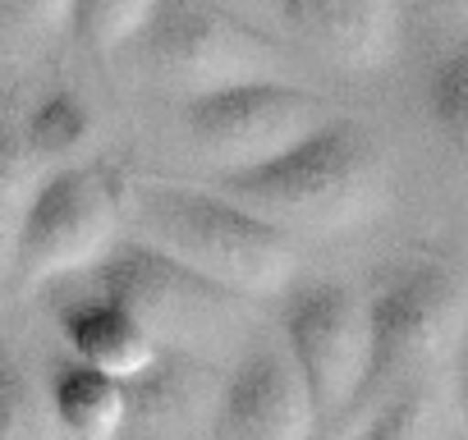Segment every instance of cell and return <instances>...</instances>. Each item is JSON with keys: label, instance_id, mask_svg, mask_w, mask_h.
I'll use <instances>...</instances> for the list:
<instances>
[{"label": "cell", "instance_id": "6da1fadb", "mask_svg": "<svg viewBox=\"0 0 468 440\" xmlns=\"http://www.w3.org/2000/svg\"><path fill=\"white\" fill-rule=\"evenodd\" d=\"M129 220L138 225V239L253 303L285 294L299 271L294 235L225 188L143 179L129 188Z\"/></svg>", "mask_w": 468, "mask_h": 440}, {"label": "cell", "instance_id": "7a4b0ae2", "mask_svg": "<svg viewBox=\"0 0 468 440\" xmlns=\"http://www.w3.org/2000/svg\"><path fill=\"white\" fill-rule=\"evenodd\" d=\"M216 188L239 197L290 235H345L381 211L386 165L367 129L331 115L299 147L258 170L220 174Z\"/></svg>", "mask_w": 468, "mask_h": 440}, {"label": "cell", "instance_id": "3957f363", "mask_svg": "<svg viewBox=\"0 0 468 440\" xmlns=\"http://www.w3.org/2000/svg\"><path fill=\"white\" fill-rule=\"evenodd\" d=\"M88 289L124 303L147 321L161 349H184L193 358H220L244 335V308L253 299L229 294L225 285L207 280L202 271L184 267L165 248L147 239H120L92 271L79 276Z\"/></svg>", "mask_w": 468, "mask_h": 440}, {"label": "cell", "instance_id": "277c9868", "mask_svg": "<svg viewBox=\"0 0 468 440\" xmlns=\"http://www.w3.org/2000/svg\"><path fill=\"white\" fill-rule=\"evenodd\" d=\"M129 215V188L106 165H60L28 202L5 239V276L15 289H42L92 271Z\"/></svg>", "mask_w": 468, "mask_h": 440}, {"label": "cell", "instance_id": "5b68a950", "mask_svg": "<svg viewBox=\"0 0 468 440\" xmlns=\"http://www.w3.org/2000/svg\"><path fill=\"white\" fill-rule=\"evenodd\" d=\"M133 51L156 83L184 97L281 79L285 69V51L220 0H161Z\"/></svg>", "mask_w": 468, "mask_h": 440}, {"label": "cell", "instance_id": "8992f818", "mask_svg": "<svg viewBox=\"0 0 468 440\" xmlns=\"http://www.w3.org/2000/svg\"><path fill=\"white\" fill-rule=\"evenodd\" d=\"M463 317H468V294L450 267L441 262L390 267L372 289V376L358 413L367 403H381L390 390L418 381V372L454 344Z\"/></svg>", "mask_w": 468, "mask_h": 440}, {"label": "cell", "instance_id": "52a82bcc", "mask_svg": "<svg viewBox=\"0 0 468 440\" xmlns=\"http://www.w3.org/2000/svg\"><path fill=\"white\" fill-rule=\"evenodd\" d=\"M331 120V106L285 79H253L207 97H188L184 133L193 152L220 174H239L299 147Z\"/></svg>", "mask_w": 468, "mask_h": 440}, {"label": "cell", "instance_id": "ba28073f", "mask_svg": "<svg viewBox=\"0 0 468 440\" xmlns=\"http://www.w3.org/2000/svg\"><path fill=\"white\" fill-rule=\"evenodd\" d=\"M285 349L294 353L322 426L349 422L372 376V294L349 285H303L285 303Z\"/></svg>", "mask_w": 468, "mask_h": 440}, {"label": "cell", "instance_id": "9c48e42d", "mask_svg": "<svg viewBox=\"0 0 468 440\" xmlns=\"http://www.w3.org/2000/svg\"><path fill=\"white\" fill-rule=\"evenodd\" d=\"M322 408L290 349H253L234 362L220 403L229 440H313Z\"/></svg>", "mask_w": 468, "mask_h": 440}, {"label": "cell", "instance_id": "30bf717a", "mask_svg": "<svg viewBox=\"0 0 468 440\" xmlns=\"http://www.w3.org/2000/svg\"><path fill=\"white\" fill-rule=\"evenodd\" d=\"M124 385H129L124 440H193L211 422L220 426L225 385L211 376L207 358H193L184 349H161V358Z\"/></svg>", "mask_w": 468, "mask_h": 440}, {"label": "cell", "instance_id": "8fae6325", "mask_svg": "<svg viewBox=\"0 0 468 440\" xmlns=\"http://www.w3.org/2000/svg\"><path fill=\"white\" fill-rule=\"evenodd\" d=\"M285 28L340 69H377L395 42L390 0H276Z\"/></svg>", "mask_w": 468, "mask_h": 440}, {"label": "cell", "instance_id": "7c38bea8", "mask_svg": "<svg viewBox=\"0 0 468 440\" xmlns=\"http://www.w3.org/2000/svg\"><path fill=\"white\" fill-rule=\"evenodd\" d=\"M56 317H60V335L74 349V358H83L120 381H133L138 372H147L161 358V340L147 330V321L97 289L74 294L69 303H60Z\"/></svg>", "mask_w": 468, "mask_h": 440}, {"label": "cell", "instance_id": "4fadbf2b", "mask_svg": "<svg viewBox=\"0 0 468 440\" xmlns=\"http://www.w3.org/2000/svg\"><path fill=\"white\" fill-rule=\"evenodd\" d=\"M51 403L69 440H124L129 426V385L83 358H69L51 372Z\"/></svg>", "mask_w": 468, "mask_h": 440}, {"label": "cell", "instance_id": "5bb4252c", "mask_svg": "<svg viewBox=\"0 0 468 440\" xmlns=\"http://www.w3.org/2000/svg\"><path fill=\"white\" fill-rule=\"evenodd\" d=\"M427 120L445 152L468 170V42L450 47L427 69Z\"/></svg>", "mask_w": 468, "mask_h": 440}, {"label": "cell", "instance_id": "9a60e30c", "mask_svg": "<svg viewBox=\"0 0 468 440\" xmlns=\"http://www.w3.org/2000/svg\"><path fill=\"white\" fill-rule=\"evenodd\" d=\"M156 5L161 0H74L69 33L83 51L115 56V51H129L143 37Z\"/></svg>", "mask_w": 468, "mask_h": 440}, {"label": "cell", "instance_id": "2e32d148", "mask_svg": "<svg viewBox=\"0 0 468 440\" xmlns=\"http://www.w3.org/2000/svg\"><path fill=\"white\" fill-rule=\"evenodd\" d=\"M0 440H69L56 403H51V390H42L19 362H5L0 372Z\"/></svg>", "mask_w": 468, "mask_h": 440}, {"label": "cell", "instance_id": "e0dca14e", "mask_svg": "<svg viewBox=\"0 0 468 440\" xmlns=\"http://www.w3.org/2000/svg\"><path fill=\"white\" fill-rule=\"evenodd\" d=\"M354 440H436V399L422 381L390 390L372 417L358 422Z\"/></svg>", "mask_w": 468, "mask_h": 440}, {"label": "cell", "instance_id": "ac0fdd59", "mask_svg": "<svg viewBox=\"0 0 468 440\" xmlns=\"http://www.w3.org/2000/svg\"><path fill=\"white\" fill-rule=\"evenodd\" d=\"M24 138L47 161H56V156H69L74 147H83L92 138V115L74 92H51V97H42L33 106V115L24 124Z\"/></svg>", "mask_w": 468, "mask_h": 440}, {"label": "cell", "instance_id": "d6986e66", "mask_svg": "<svg viewBox=\"0 0 468 440\" xmlns=\"http://www.w3.org/2000/svg\"><path fill=\"white\" fill-rule=\"evenodd\" d=\"M10 15L37 33H56V28H69V15H74V0H5Z\"/></svg>", "mask_w": 468, "mask_h": 440}, {"label": "cell", "instance_id": "ffe728a7", "mask_svg": "<svg viewBox=\"0 0 468 440\" xmlns=\"http://www.w3.org/2000/svg\"><path fill=\"white\" fill-rule=\"evenodd\" d=\"M441 10H450V15H459V19H468V0H436Z\"/></svg>", "mask_w": 468, "mask_h": 440}, {"label": "cell", "instance_id": "44dd1931", "mask_svg": "<svg viewBox=\"0 0 468 440\" xmlns=\"http://www.w3.org/2000/svg\"><path fill=\"white\" fill-rule=\"evenodd\" d=\"M463 408H468V358H463Z\"/></svg>", "mask_w": 468, "mask_h": 440}]
</instances>
